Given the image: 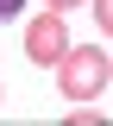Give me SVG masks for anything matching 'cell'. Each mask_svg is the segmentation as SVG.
<instances>
[{
  "instance_id": "6da1fadb",
  "label": "cell",
  "mask_w": 113,
  "mask_h": 126,
  "mask_svg": "<svg viewBox=\"0 0 113 126\" xmlns=\"http://www.w3.org/2000/svg\"><path fill=\"white\" fill-rule=\"evenodd\" d=\"M113 82V57L94 44H69L57 63V94L63 101H100V88Z\"/></svg>"
},
{
  "instance_id": "7a4b0ae2",
  "label": "cell",
  "mask_w": 113,
  "mask_h": 126,
  "mask_svg": "<svg viewBox=\"0 0 113 126\" xmlns=\"http://www.w3.org/2000/svg\"><path fill=\"white\" fill-rule=\"evenodd\" d=\"M63 50H69V25H63V13H57V6L32 13V25H25V57L57 69V63H63Z\"/></svg>"
},
{
  "instance_id": "3957f363",
  "label": "cell",
  "mask_w": 113,
  "mask_h": 126,
  "mask_svg": "<svg viewBox=\"0 0 113 126\" xmlns=\"http://www.w3.org/2000/svg\"><path fill=\"white\" fill-rule=\"evenodd\" d=\"M63 126H107V113H100V107H69Z\"/></svg>"
},
{
  "instance_id": "277c9868",
  "label": "cell",
  "mask_w": 113,
  "mask_h": 126,
  "mask_svg": "<svg viewBox=\"0 0 113 126\" xmlns=\"http://www.w3.org/2000/svg\"><path fill=\"white\" fill-rule=\"evenodd\" d=\"M88 6H94V25L113 38V0H88Z\"/></svg>"
},
{
  "instance_id": "5b68a950",
  "label": "cell",
  "mask_w": 113,
  "mask_h": 126,
  "mask_svg": "<svg viewBox=\"0 0 113 126\" xmlns=\"http://www.w3.org/2000/svg\"><path fill=\"white\" fill-rule=\"evenodd\" d=\"M19 6H25V0H0V19H13V13H19Z\"/></svg>"
},
{
  "instance_id": "8992f818",
  "label": "cell",
  "mask_w": 113,
  "mask_h": 126,
  "mask_svg": "<svg viewBox=\"0 0 113 126\" xmlns=\"http://www.w3.org/2000/svg\"><path fill=\"white\" fill-rule=\"evenodd\" d=\"M44 6H57V13H69V6H82V0H44Z\"/></svg>"
}]
</instances>
